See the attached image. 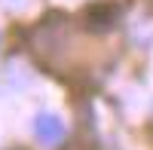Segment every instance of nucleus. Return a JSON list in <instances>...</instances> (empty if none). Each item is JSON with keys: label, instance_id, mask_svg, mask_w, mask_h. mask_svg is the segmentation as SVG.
Listing matches in <instances>:
<instances>
[{"label": "nucleus", "instance_id": "obj_2", "mask_svg": "<svg viewBox=\"0 0 153 150\" xmlns=\"http://www.w3.org/2000/svg\"><path fill=\"white\" fill-rule=\"evenodd\" d=\"M34 135L40 138V144L55 147L61 138H65V123H61L55 114H40L34 120Z\"/></svg>", "mask_w": 153, "mask_h": 150}, {"label": "nucleus", "instance_id": "obj_1", "mask_svg": "<svg viewBox=\"0 0 153 150\" xmlns=\"http://www.w3.org/2000/svg\"><path fill=\"white\" fill-rule=\"evenodd\" d=\"M117 22H120V9L107 3V0H98V3H89L83 9V25H86V31H92V34H107L117 28Z\"/></svg>", "mask_w": 153, "mask_h": 150}]
</instances>
